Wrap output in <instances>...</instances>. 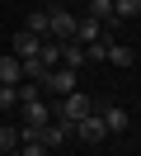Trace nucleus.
<instances>
[{"instance_id": "obj_6", "label": "nucleus", "mask_w": 141, "mask_h": 156, "mask_svg": "<svg viewBox=\"0 0 141 156\" xmlns=\"http://www.w3.org/2000/svg\"><path fill=\"white\" fill-rule=\"evenodd\" d=\"M38 48H42V38H38V33H28V29H19L14 38H9V52H14L19 62H24V57H38Z\"/></svg>"}, {"instance_id": "obj_14", "label": "nucleus", "mask_w": 141, "mask_h": 156, "mask_svg": "<svg viewBox=\"0 0 141 156\" xmlns=\"http://www.w3.org/2000/svg\"><path fill=\"white\" fill-rule=\"evenodd\" d=\"M108 33H103V38H94V43H85V57H89V62H108Z\"/></svg>"}, {"instance_id": "obj_10", "label": "nucleus", "mask_w": 141, "mask_h": 156, "mask_svg": "<svg viewBox=\"0 0 141 156\" xmlns=\"http://www.w3.org/2000/svg\"><path fill=\"white\" fill-rule=\"evenodd\" d=\"M19 80H24V66H19L14 52H5L0 57V85H19Z\"/></svg>"}, {"instance_id": "obj_20", "label": "nucleus", "mask_w": 141, "mask_h": 156, "mask_svg": "<svg viewBox=\"0 0 141 156\" xmlns=\"http://www.w3.org/2000/svg\"><path fill=\"white\" fill-rule=\"evenodd\" d=\"M19 66H24V80H42V62H38V57H24V62H19Z\"/></svg>"}, {"instance_id": "obj_5", "label": "nucleus", "mask_w": 141, "mask_h": 156, "mask_svg": "<svg viewBox=\"0 0 141 156\" xmlns=\"http://www.w3.org/2000/svg\"><path fill=\"white\" fill-rule=\"evenodd\" d=\"M85 14H89V19H99L103 24V33H113V29H118V14H113V0H85Z\"/></svg>"}, {"instance_id": "obj_21", "label": "nucleus", "mask_w": 141, "mask_h": 156, "mask_svg": "<svg viewBox=\"0 0 141 156\" xmlns=\"http://www.w3.org/2000/svg\"><path fill=\"white\" fill-rule=\"evenodd\" d=\"M19 156H47L42 142H19Z\"/></svg>"}, {"instance_id": "obj_16", "label": "nucleus", "mask_w": 141, "mask_h": 156, "mask_svg": "<svg viewBox=\"0 0 141 156\" xmlns=\"http://www.w3.org/2000/svg\"><path fill=\"white\" fill-rule=\"evenodd\" d=\"M0 151H19V128L14 123H0Z\"/></svg>"}, {"instance_id": "obj_19", "label": "nucleus", "mask_w": 141, "mask_h": 156, "mask_svg": "<svg viewBox=\"0 0 141 156\" xmlns=\"http://www.w3.org/2000/svg\"><path fill=\"white\" fill-rule=\"evenodd\" d=\"M9 109H19V90L14 85H0V114H9Z\"/></svg>"}, {"instance_id": "obj_22", "label": "nucleus", "mask_w": 141, "mask_h": 156, "mask_svg": "<svg viewBox=\"0 0 141 156\" xmlns=\"http://www.w3.org/2000/svg\"><path fill=\"white\" fill-rule=\"evenodd\" d=\"M0 156H19V151H0Z\"/></svg>"}, {"instance_id": "obj_7", "label": "nucleus", "mask_w": 141, "mask_h": 156, "mask_svg": "<svg viewBox=\"0 0 141 156\" xmlns=\"http://www.w3.org/2000/svg\"><path fill=\"white\" fill-rule=\"evenodd\" d=\"M94 38H103V24L89 19V14H75V38H71V43H80V48H85V43H94Z\"/></svg>"}, {"instance_id": "obj_3", "label": "nucleus", "mask_w": 141, "mask_h": 156, "mask_svg": "<svg viewBox=\"0 0 141 156\" xmlns=\"http://www.w3.org/2000/svg\"><path fill=\"white\" fill-rule=\"evenodd\" d=\"M38 85H42V95H47V99H61V95H71V90H75V71L56 62V66H47V71H42V80H38Z\"/></svg>"}, {"instance_id": "obj_1", "label": "nucleus", "mask_w": 141, "mask_h": 156, "mask_svg": "<svg viewBox=\"0 0 141 156\" xmlns=\"http://www.w3.org/2000/svg\"><path fill=\"white\" fill-rule=\"evenodd\" d=\"M85 114H94V104H89V95H85L80 85H75L71 95H61V99H52V118H66V123H80Z\"/></svg>"}, {"instance_id": "obj_15", "label": "nucleus", "mask_w": 141, "mask_h": 156, "mask_svg": "<svg viewBox=\"0 0 141 156\" xmlns=\"http://www.w3.org/2000/svg\"><path fill=\"white\" fill-rule=\"evenodd\" d=\"M38 62H42V66H56V62H61V43L42 38V48H38Z\"/></svg>"}, {"instance_id": "obj_17", "label": "nucleus", "mask_w": 141, "mask_h": 156, "mask_svg": "<svg viewBox=\"0 0 141 156\" xmlns=\"http://www.w3.org/2000/svg\"><path fill=\"white\" fill-rule=\"evenodd\" d=\"M113 14H118V19H136V14H141V0H113Z\"/></svg>"}, {"instance_id": "obj_8", "label": "nucleus", "mask_w": 141, "mask_h": 156, "mask_svg": "<svg viewBox=\"0 0 141 156\" xmlns=\"http://www.w3.org/2000/svg\"><path fill=\"white\" fill-rule=\"evenodd\" d=\"M52 123V99H33V104H24V128H42Z\"/></svg>"}, {"instance_id": "obj_18", "label": "nucleus", "mask_w": 141, "mask_h": 156, "mask_svg": "<svg viewBox=\"0 0 141 156\" xmlns=\"http://www.w3.org/2000/svg\"><path fill=\"white\" fill-rule=\"evenodd\" d=\"M24 29H28V33H38V38H47V10H33Z\"/></svg>"}, {"instance_id": "obj_9", "label": "nucleus", "mask_w": 141, "mask_h": 156, "mask_svg": "<svg viewBox=\"0 0 141 156\" xmlns=\"http://www.w3.org/2000/svg\"><path fill=\"white\" fill-rule=\"evenodd\" d=\"M99 118H103V128H108V137L113 133H127V109H118V104H108V109H99Z\"/></svg>"}, {"instance_id": "obj_11", "label": "nucleus", "mask_w": 141, "mask_h": 156, "mask_svg": "<svg viewBox=\"0 0 141 156\" xmlns=\"http://www.w3.org/2000/svg\"><path fill=\"white\" fill-rule=\"evenodd\" d=\"M108 62H113V66H132V62H136V52H132L127 43H108Z\"/></svg>"}, {"instance_id": "obj_13", "label": "nucleus", "mask_w": 141, "mask_h": 156, "mask_svg": "<svg viewBox=\"0 0 141 156\" xmlns=\"http://www.w3.org/2000/svg\"><path fill=\"white\" fill-rule=\"evenodd\" d=\"M19 109H24V104H33V99H42V85H38V80H19Z\"/></svg>"}, {"instance_id": "obj_4", "label": "nucleus", "mask_w": 141, "mask_h": 156, "mask_svg": "<svg viewBox=\"0 0 141 156\" xmlns=\"http://www.w3.org/2000/svg\"><path fill=\"white\" fill-rule=\"evenodd\" d=\"M75 137H80V142H89V147H99V142H108V128H103V118H99V109H94V114H85L80 123L71 128Z\"/></svg>"}, {"instance_id": "obj_2", "label": "nucleus", "mask_w": 141, "mask_h": 156, "mask_svg": "<svg viewBox=\"0 0 141 156\" xmlns=\"http://www.w3.org/2000/svg\"><path fill=\"white\" fill-rule=\"evenodd\" d=\"M47 38L52 43H71L75 38V14L66 10V5H56V0L47 5Z\"/></svg>"}, {"instance_id": "obj_12", "label": "nucleus", "mask_w": 141, "mask_h": 156, "mask_svg": "<svg viewBox=\"0 0 141 156\" xmlns=\"http://www.w3.org/2000/svg\"><path fill=\"white\" fill-rule=\"evenodd\" d=\"M80 62H85V48H80V43H61V66L80 71Z\"/></svg>"}]
</instances>
